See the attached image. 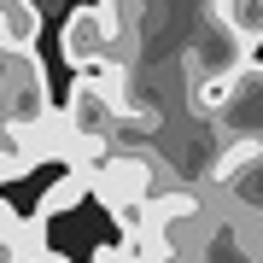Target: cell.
<instances>
[{
    "label": "cell",
    "mask_w": 263,
    "mask_h": 263,
    "mask_svg": "<svg viewBox=\"0 0 263 263\" xmlns=\"http://www.w3.org/2000/svg\"><path fill=\"white\" fill-rule=\"evenodd\" d=\"M41 35V6L35 0H0V53H29Z\"/></svg>",
    "instance_id": "cell-3"
},
{
    "label": "cell",
    "mask_w": 263,
    "mask_h": 263,
    "mask_svg": "<svg viewBox=\"0 0 263 263\" xmlns=\"http://www.w3.org/2000/svg\"><path fill=\"white\" fill-rule=\"evenodd\" d=\"M88 199V170H65V176L53 181L47 193H41V205H35V216H29V234H41V228L53 222L59 211H70V205H82Z\"/></svg>",
    "instance_id": "cell-4"
},
{
    "label": "cell",
    "mask_w": 263,
    "mask_h": 263,
    "mask_svg": "<svg viewBox=\"0 0 263 263\" xmlns=\"http://www.w3.org/2000/svg\"><path fill=\"white\" fill-rule=\"evenodd\" d=\"M216 18H222L246 47L263 41V0H216Z\"/></svg>",
    "instance_id": "cell-5"
},
{
    "label": "cell",
    "mask_w": 263,
    "mask_h": 263,
    "mask_svg": "<svg viewBox=\"0 0 263 263\" xmlns=\"http://www.w3.org/2000/svg\"><path fill=\"white\" fill-rule=\"evenodd\" d=\"M252 70V47L216 18V6H199V18L187 29V47H181V82L193 88H234Z\"/></svg>",
    "instance_id": "cell-1"
},
{
    "label": "cell",
    "mask_w": 263,
    "mask_h": 263,
    "mask_svg": "<svg viewBox=\"0 0 263 263\" xmlns=\"http://www.w3.org/2000/svg\"><path fill=\"white\" fill-rule=\"evenodd\" d=\"M59 105L47 100V70L35 53H6L0 65V129H29V123L53 117Z\"/></svg>",
    "instance_id": "cell-2"
}]
</instances>
